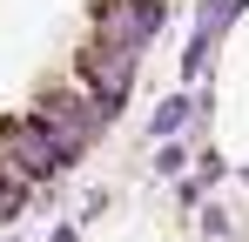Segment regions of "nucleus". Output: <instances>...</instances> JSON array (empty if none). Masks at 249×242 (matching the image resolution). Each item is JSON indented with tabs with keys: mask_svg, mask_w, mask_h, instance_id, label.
Returning a JSON list of instances; mask_svg holds the SVG:
<instances>
[{
	"mask_svg": "<svg viewBox=\"0 0 249 242\" xmlns=\"http://www.w3.org/2000/svg\"><path fill=\"white\" fill-rule=\"evenodd\" d=\"M68 161H74V155H68V148H61L34 115H14L7 128H0V168H7L14 182H27V189L47 182V175H61Z\"/></svg>",
	"mask_w": 249,
	"mask_h": 242,
	"instance_id": "nucleus-1",
	"label": "nucleus"
},
{
	"mask_svg": "<svg viewBox=\"0 0 249 242\" xmlns=\"http://www.w3.org/2000/svg\"><path fill=\"white\" fill-rule=\"evenodd\" d=\"M34 121H41L47 135L68 148V155H81L88 135H94L101 121H115V115H108V108H101L88 87H74V94H68V87H54V94H41V101H34Z\"/></svg>",
	"mask_w": 249,
	"mask_h": 242,
	"instance_id": "nucleus-2",
	"label": "nucleus"
},
{
	"mask_svg": "<svg viewBox=\"0 0 249 242\" xmlns=\"http://www.w3.org/2000/svg\"><path fill=\"white\" fill-rule=\"evenodd\" d=\"M74 81H81L88 94L115 115V108L128 101V87H135V54L115 47V40H88L81 54H74Z\"/></svg>",
	"mask_w": 249,
	"mask_h": 242,
	"instance_id": "nucleus-3",
	"label": "nucleus"
},
{
	"mask_svg": "<svg viewBox=\"0 0 249 242\" xmlns=\"http://www.w3.org/2000/svg\"><path fill=\"white\" fill-rule=\"evenodd\" d=\"M88 14H94V40H115L128 54H142L148 40L162 34V20H168L162 0H94Z\"/></svg>",
	"mask_w": 249,
	"mask_h": 242,
	"instance_id": "nucleus-4",
	"label": "nucleus"
},
{
	"mask_svg": "<svg viewBox=\"0 0 249 242\" xmlns=\"http://www.w3.org/2000/svg\"><path fill=\"white\" fill-rule=\"evenodd\" d=\"M196 108H202V101H189V94H168L162 108H155V121H148V128H155V135H175V128H182V121L196 115Z\"/></svg>",
	"mask_w": 249,
	"mask_h": 242,
	"instance_id": "nucleus-5",
	"label": "nucleus"
},
{
	"mask_svg": "<svg viewBox=\"0 0 249 242\" xmlns=\"http://www.w3.org/2000/svg\"><path fill=\"white\" fill-rule=\"evenodd\" d=\"M209 47H215V34H202V27H196V40H189V54H182V74H189V81L202 74V61H209Z\"/></svg>",
	"mask_w": 249,
	"mask_h": 242,
	"instance_id": "nucleus-6",
	"label": "nucleus"
},
{
	"mask_svg": "<svg viewBox=\"0 0 249 242\" xmlns=\"http://www.w3.org/2000/svg\"><path fill=\"white\" fill-rule=\"evenodd\" d=\"M20 202H27V182H14V175H7V182H0V222H14V215H20Z\"/></svg>",
	"mask_w": 249,
	"mask_h": 242,
	"instance_id": "nucleus-7",
	"label": "nucleus"
},
{
	"mask_svg": "<svg viewBox=\"0 0 249 242\" xmlns=\"http://www.w3.org/2000/svg\"><path fill=\"white\" fill-rule=\"evenodd\" d=\"M182 161H189L182 148H162V155H155V168H162V175H182Z\"/></svg>",
	"mask_w": 249,
	"mask_h": 242,
	"instance_id": "nucleus-8",
	"label": "nucleus"
}]
</instances>
